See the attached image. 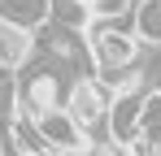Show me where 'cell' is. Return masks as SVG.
Returning a JSON list of instances; mask_svg holds the SVG:
<instances>
[{
    "label": "cell",
    "instance_id": "cell-3",
    "mask_svg": "<svg viewBox=\"0 0 161 156\" xmlns=\"http://www.w3.org/2000/svg\"><path fill=\"white\" fill-rule=\"evenodd\" d=\"M109 100H113V91H109L100 78L92 74H79L70 78V91H65V113L74 117L83 126V134L87 139H109ZM113 143V139H109Z\"/></svg>",
    "mask_w": 161,
    "mask_h": 156
},
{
    "label": "cell",
    "instance_id": "cell-9",
    "mask_svg": "<svg viewBox=\"0 0 161 156\" xmlns=\"http://www.w3.org/2000/svg\"><path fill=\"white\" fill-rule=\"evenodd\" d=\"M39 156H79V152H53V148H44Z\"/></svg>",
    "mask_w": 161,
    "mask_h": 156
},
{
    "label": "cell",
    "instance_id": "cell-7",
    "mask_svg": "<svg viewBox=\"0 0 161 156\" xmlns=\"http://www.w3.org/2000/svg\"><path fill=\"white\" fill-rule=\"evenodd\" d=\"M87 13H92V22H122L139 13V0H92Z\"/></svg>",
    "mask_w": 161,
    "mask_h": 156
},
{
    "label": "cell",
    "instance_id": "cell-2",
    "mask_svg": "<svg viewBox=\"0 0 161 156\" xmlns=\"http://www.w3.org/2000/svg\"><path fill=\"white\" fill-rule=\"evenodd\" d=\"M135 18H122V22H87L83 26V39H87V52H92V65L96 74L100 70H118V65H131L144 56V35L135 30Z\"/></svg>",
    "mask_w": 161,
    "mask_h": 156
},
{
    "label": "cell",
    "instance_id": "cell-5",
    "mask_svg": "<svg viewBox=\"0 0 161 156\" xmlns=\"http://www.w3.org/2000/svg\"><path fill=\"white\" fill-rule=\"evenodd\" d=\"M31 122L39 130V143L53 148V152H83V143H87L83 126L65 113V108H48V113H39V117H31Z\"/></svg>",
    "mask_w": 161,
    "mask_h": 156
},
{
    "label": "cell",
    "instance_id": "cell-6",
    "mask_svg": "<svg viewBox=\"0 0 161 156\" xmlns=\"http://www.w3.org/2000/svg\"><path fill=\"white\" fill-rule=\"evenodd\" d=\"M48 18V0H0V22H13L22 30H35V26Z\"/></svg>",
    "mask_w": 161,
    "mask_h": 156
},
{
    "label": "cell",
    "instance_id": "cell-8",
    "mask_svg": "<svg viewBox=\"0 0 161 156\" xmlns=\"http://www.w3.org/2000/svg\"><path fill=\"white\" fill-rule=\"evenodd\" d=\"M139 65H144V82H148V91H161V39L144 44Z\"/></svg>",
    "mask_w": 161,
    "mask_h": 156
},
{
    "label": "cell",
    "instance_id": "cell-4",
    "mask_svg": "<svg viewBox=\"0 0 161 156\" xmlns=\"http://www.w3.org/2000/svg\"><path fill=\"white\" fill-rule=\"evenodd\" d=\"M144 96L148 91H113L109 100V139L118 148H126L135 134H144Z\"/></svg>",
    "mask_w": 161,
    "mask_h": 156
},
{
    "label": "cell",
    "instance_id": "cell-1",
    "mask_svg": "<svg viewBox=\"0 0 161 156\" xmlns=\"http://www.w3.org/2000/svg\"><path fill=\"white\" fill-rule=\"evenodd\" d=\"M13 74H18V113L22 117H39L48 108H65L70 78H65L61 65H53V61H44V56L31 52Z\"/></svg>",
    "mask_w": 161,
    "mask_h": 156
}]
</instances>
